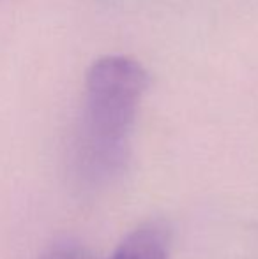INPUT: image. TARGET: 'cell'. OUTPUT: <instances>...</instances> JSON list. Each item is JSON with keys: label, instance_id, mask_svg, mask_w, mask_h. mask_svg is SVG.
<instances>
[{"label": "cell", "instance_id": "cell-1", "mask_svg": "<svg viewBox=\"0 0 258 259\" xmlns=\"http://www.w3.org/2000/svg\"><path fill=\"white\" fill-rule=\"evenodd\" d=\"M143 65L124 55L101 57L85 79L83 134L96 159L112 162L122 155L138 106L147 90Z\"/></svg>", "mask_w": 258, "mask_h": 259}, {"label": "cell", "instance_id": "cell-2", "mask_svg": "<svg viewBox=\"0 0 258 259\" xmlns=\"http://www.w3.org/2000/svg\"><path fill=\"white\" fill-rule=\"evenodd\" d=\"M110 259H170V229L147 222L131 231Z\"/></svg>", "mask_w": 258, "mask_h": 259}, {"label": "cell", "instance_id": "cell-3", "mask_svg": "<svg viewBox=\"0 0 258 259\" xmlns=\"http://www.w3.org/2000/svg\"><path fill=\"white\" fill-rule=\"evenodd\" d=\"M41 259H90V254L78 245H57L50 249Z\"/></svg>", "mask_w": 258, "mask_h": 259}]
</instances>
